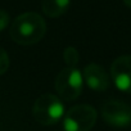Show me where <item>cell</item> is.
I'll list each match as a JSON object with an SVG mask.
<instances>
[{"label":"cell","mask_w":131,"mask_h":131,"mask_svg":"<svg viewBox=\"0 0 131 131\" xmlns=\"http://www.w3.org/2000/svg\"><path fill=\"white\" fill-rule=\"evenodd\" d=\"M71 0H44L42 12L49 18H58L67 12Z\"/></svg>","instance_id":"obj_8"},{"label":"cell","mask_w":131,"mask_h":131,"mask_svg":"<svg viewBox=\"0 0 131 131\" xmlns=\"http://www.w3.org/2000/svg\"><path fill=\"white\" fill-rule=\"evenodd\" d=\"M82 75L79 70L67 67L62 70L55 79V90L64 100H75L82 93Z\"/></svg>","instance_id":"obj_4"},{"label":"cell","mask_w":131,"mask_h":131,"mask_svg":"<svg viewBox=\"0 0 131 131\" xmlns=\"http://www.w3.org/2000/svg\"><path fill=\"white\" fill-rule=\"evenodd\" d=\"M46 31L44 18L35 12H26L18 16L10 26V37L19 45H32L39 42Z\"/></svg>","instance_id":"obj_1"},{"label":"cell","mask_w":131,"mask_h":131,"mask_svg":"<svg viewBox=\"0 0 131 131\" xmlns=\"http://www.w3.org/2000/svg\"><path fill=\"white\" fill-rule=\"evenodd\" d=\"M98 118L96 109L89 104H79L63 116L64 131H90Z\"/></svg>","instance_id":"obj_3"},{"label":"cell","mask_w":131,"mask_h":131,"mask_svg":"<svg viewBox=\"0 0 131 131\" xmlns=\"http://www.w3.org/2000/svg\"><path fill=\"white\" fill-rule=\"evenodd\" d=\"M32 114L39 123L49 126L57 123L64 116V107L58 96L53 94H44L36 99Z\"/></svg>","instance_id":"obj_2"},{"label":"cell","mask_w":131,"mask_h":131,"mask_svg":"<svg viewBox=\"0 0 131 131\" xmlns=\"http://www.w3.org/2000/svg\"><path fill=\"white\" fill-rule=\"evenodd\" d=\"M111 76L118 90L131 94V55H121L113 60Z\"/></svg>","instance_id":"obj_6"},{"label":"cell","mask_w":131,"mask_h":131,"mask_svg":"<svg viewBox=\"0 0 131 131\" xmlns=\"http://www.w3.org/2000/svg\"><path fill=\"white\" fill-rule=\"evenodd\" d=\"M123 3H125L128 8H131V0H123Z\"/></svg>","instance_id":"obj_12"},{"label":"cell","mask_w":131,"mask_h":131,"mask_svg":"<svg viewBox=\"0 0 131 131\" xmlns=\"http://www.w3.org/2000/svg\"><path fill=\"white\" fill-rule=\"evenodd\" d=\"M84 80L88 86L95 91H105L109 88V77L99 64H88L84 70Z\"/></svg>","instance_id":"obj_7"},{"label":"cell","mask_w":131,"mask_h":131,"mask_svg":"<svg viewBox=\"0 0 131 131\" xmlns=\"http://www.w3.org/2000/svg\"><path fill=\"white\" fill-rule=\"evenodd\" d=\"M9 57L7 54V51L3 49V48H0V75H3L8 71L9 68Z\"/></svg>","instance_id":"obj_10"},{"label":"cell","mask_w":131,"mask_h":131,"mask_svg":"<svg viewBox=\"0 0 131 131\" xmlns=\"http://www.w3.org/2000/svg\"><path fill=\"white\" fill-rule=\"evenodd\" d=\"M10 23V17L9 14L5 12V10H2L0 9V32L4 31Z\"/></svg>","instance_id":"obj_11"},{"label":"cell","mask_w":131,"mask_h":131,"mask_svg":"<svg viewBox=\"0 0 131 131\" xmlns=\"http://www.w3.org/2000/svg\"><path fill=\"white\" fill-rule=\"evenodd\" d=\"M102 117L112 127H127L131 125V107L122 100H108L102 105Z\"/></svg>","instance_id":"obj_5"},{"label":"cell","mask_w":131,"mask_h":131,"mask_svg":"<svg viewBox=\"0 0 131 131\" xmlns=\"http://www.w3.org/2000/svg\"><path fill=\"white\" fill-rule=\"evenodd\" d=\"M79 51L76 50V48H72V46H68V48H66L64 51H63V59L66 62V64L68 66V67H72L75 68L77 63H79Z\"/></svg>","instance_id":"obj_9"}]
</instances>
